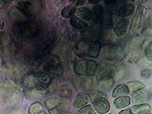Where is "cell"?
<instances>
[{
	"label": "cell",
	"instance_id": "6da1fadb",
	"mask_svg": "<svg viewBox=\"0 0 152 114\" xmlns=\"http://www.w3.org/2000/svg\"><path fill=\"white\" fill-rule=\"evenodd\" d=\"M12 31L17 37L31 39L37 34L39 27L35 21H18L14 24Z\"/></svg>",
	"mask_w": 152,
	"mask_h": 114
},
{
	"label": "cell",
	"instance_id": "7a4b0ae2",
	"mask_svg": "<svg viewBox=\"0 0 152 114\" xmlns=\"http://www.w3.org/2000/svg\"><path fill=\"white\" fill-rule=\"evenodd\" d=\"M35 86L36 90L41 91L45 90L46 88L50 85L52 79L50 76L44 72H37L35 73Z\"/></svg>",
	"mask_w": 152,
	"mask_h": 114
},
{
	"label": "cell",
	"instance_id": "3957f363",
	"mask_svg": "<svg viewBox=\"0 0 152 114\" xmlns=\"http://www.w3.org/2000/svg\"><path fill=\"white\" fill-rule=\"evenodd\" d=\"M91 102L94 109L99 114H106L110 110V104L106 97H98L92 100Z\"/></svg>",
	"mask_w": 152,
	"mask_h": 114
},
{
	"label": "cell",
	"instance_id": "277c9868",
	"mask_svg": "<svg viewBox=\"0 0 152 114\" xmlns=\"http://www.w3.org/2000/svg\"><path fill=\"white\" fill-rule=\"evenodd\" d=\"M44 69L56 75H61L62 72V65L56 56H52L50 58V60L44 66Z\"/></svg>",
	"mask_w": 152,
	"mask_h": 114
},
{
	"label": "cell",
	"instance_id": "5b68a950",
	"mask_svg": "<svg viewBox=\"0 0 152 114\" xmlns=\"http://www.w3.org/2000/svg\"><path fill=\"white\" fill-rule=\"evenodd\" d=\"M16 7L24 17L31 18L34 16V7L29 1H19Z\"/></svg>",
	"mask_w": 152,
	"mask_h": 114
},
{
	"label": "cell",
	"instance_id": "8992f818",
	"mask_svg": "<svg viewBox=\"0 0 152 114\" xmlns=\"http://www.w3.org/2000/svg\"><path fill=\"white\" fill-rule=\"evenodd\" d=\"M129 20L128 18H122L114 26V34L117 37L124 36L128 31Z\"/></svg>",
	"mask_w": 152,
	"mask_h": 114
},
{
	"label": "cell",
	"instance_id": "52a82bcc",
	"mask_svg": "<svg viewBox=\"0 0 152 114\" xmlns=\"http://www.w3.org/2000/svg\"><path fill=\"white\" fill-rule=\"evenodd\" d=\"M149 91L146 88H142L137 91L132 93V102L135 104H142V102H145L149 98Z\"/></svg>",
	"mask_w": 152,
	"mask_h": 114
},
{
	"label": "cell",
	"instance_id": "ba28073f",
	"mask_svg": "<svg viewBox=\"0 0 152 114\" xmlns=\"http://www.w3.org/2000/svg\"><path fill=\"white\" fill-rule=\"evenodd\" d=\"M92 11V20L94 23L97 24H101L103 18L105 15L106 10L104 6L101 5H95L91 9Z\"/></svg>",
	"mask_w": 152,
	"mask_h": 114
},
{
	"label": "cell",
	"instance_id": "9c48e42d",
	"mask_svg": "<svg viewBox=\"0 0 152 114\" xmlns=\"http://www.w3.org/2000/svg\"><path fill=\"white\" fill-rule=\"evenodd\" d=\"M101 50V43L97 40L90 41L88 43V49L87 56L91 58H97Z\"/></svg>",
	"mask_w": 152,
	"mask_h": 114
},
{
	"label": "cell",
	"instance_id": "30bf717a",
	"mask_svg": "<svg viewBox=\"0 0 152 114\" xmlns=\"http://www.w3.org/2000/svg\"><path fill=\"white\" fill-rule=\"evenodd\" d=\"M113 70L111 68L107 67H103L97 72V79L98 81H107V80H110L113 78Z\"/></svg>",
	"mask_w": 152,
	"mask_h": 114
},
{
	"label": "cell",
	"instance_id": "8fae6325",
	"mask_svg": "<svg viewBox=\"0 0 152 114\" xmlns=\"http://www.w3.org/2000/svg\"><path fill=\"white\" fill-rule=\"evenodd\" d=\"M88 59H79L75 62L73 66L74 72L78 75H86Z\"/></svg>",
	"mask_w": 152,
	"mask_h": 114
},
{
	"label": "cell",
	"instance_id": "7c38bea8",
	"mask_svg": "<svg viewBox=\"0 0 152 114\" xmlns=\"http://www.w3.org/2000/svg\"><path fill=\"white\" fill-rule=\"evenodd\" d=\"M135 5L132 3H127L118 8L116 15L119 17H128L135 12Z\"/></svg>",
	"mask_w": 152,
	"mask_h": 114
},
{
	"label": "cell",
	"instance_id": "4fadbf2b",
	"mask_svg": "<svg viewBox=\"0 0 152 114\" xmlns=\"http://www.w3.org/2000/svg\"><path fill=\"white\" fill-rule=\"evenodd\" d=\"M35 73L31 72L24 75L21 80V83L24 88H28L29 90H36L35 86Z\"/></svg>",
	"mask_w": 152,
	"mask_h": 114
},
{
	"label": "cell",
	"instance_id": "5bb4252c",
	"mask_svg": "<svg viewBox=\"0 0 152 114\" xmlns=\"http://www.w3.org/2000/svg\"><path fill=\"white\" fill-rule=\"evenodd\" d=\"M129 93V89L126 84H119L113 91L112 97L113 98H117L123 96H128Z\"/></svg>",
	"mask_w": 152,
	"mask_h": 114
},
{
	"label": "cell",
	"instance_id": "9a60e30c",
	"mask_svg": "<svg viewBox=\"0 0 152 114\" xmlns=\"http://www.w3.org/2000/svg\"><path fill=\"white\" fill-rule=\"evenodd\" d=\"M142 5H139L137 9V11L135 12V15L133 17L132 21V24H131V30L132 32H135L138 30V26H139V24H140L141 22V19H142Z\"/></svg>",
	"mask_w": 152,
	"mask_h": 114
},
{
	"label": "cell",
	"instance_id": "2e32d148",
	"mask_svg": "<svg viewBox=\"0 0 152 114\" xmlns=\"http://www.w3.org/2000/svg\"><path fill=\"white\" fill-rule=\"evenodd\" d=\"M131 104V97L129 96H123L117 98H115L113 100V105L116 109H123L127 107Z\"/></svg>",
	"mask_w": 152,
	"mask_h": 114
},
{
	"label": "cell",
	"instance_id": "e0dca14e",
	"mask_svg": "<svg viewBox=\"0 0 152 114\" xmlns=\"http://www.w3.org/2000/svg\"><path fill=\"white\" fill-rule=\"evenodd\" d=\"M76 14L82 21H90L92 19V11L89 8L80 7L77 9Z\"/></svg>",
	"mask_w": 152,
	"mask_h": 114
},
{
	"label": "cell",
	"instance_id": "ac0fdd59",
	"mask_svg": "<svg viewBox=\"0 0 152 114\" xmlns=\"http://www.w3.org/2000/svg\"><path fill=\"white\" fill-rule=\"evenodd\" d=\"M119 53L118 47L115 44H108L104 47V53L107 59H115Z\"/></svg>",
	"mask_w": 152,
	"mask_h": 114
},
{
	"label": "cell",
	"instance_id": "d6986e66",
	"mask_svg": "<svg viewBox=\"0 0 152 114\" xmlns=\"http://www.w3.org/2000/svg\"><path fill=\"white\" fill-rule=\"evenodd\" d=\"M88 103V97L86 94L80 93L77 94L74 102H73V107L75 108H81L85 107Z\"/></svg>",
	"mask_w": 152,
	"mask_h": 114
},
{
	"label": "cell",
	"instance_id": "ffe728a7",
	"mask_svg": "<svg viewBox=\"0 0 152 114\" xmlns=\"http://www.w3.org/2000/svg\"><path fill=\"white\" fill-rule=\"evenodd\" d=\"M70 24L73 28L78 30L86 29L88 27V24L85 23V21H82L80 18L77 15H74L70 18Z\"/></svg>",
	"mask_w": 152,
	"mask_h": 114
},
{
	"label": "cell",
	"instance_id": "44dd1931",
	"mask_svg": "<svg viewBox=\"0 0 152 114\" xmlns=\"http://www.w3.org/2000/svg\"><path fill=\"white\" fill-rule=\"evenodd\" d=\"M77 9H78L75 6H73V5L66 6L61 12V15H62V17L64 18H71L72 16L75 15V14H76Z\"/></svg>",
	"mask_w": 152,
	"mask_h": 114
},
{
	"label": "cell",
	"instance_id": "7402d4cb",
	"mask_svg": "<svg viewBox=\"0 0 152 114\" xmlns=\"http://www.w3.org/2000/svg\"><path fill=\"white\" fill-rule=\"evenodd\" d=\"M97 71V63L92 59L88 60V66H87V77L94 76Z\"/></svg>",
	"mask_w": 152,
	"mask_h": 114
},
{
	"label": "cell",
	"instance_id": "603a6c76",
	"mask_svg": "<svg viewBox=\"0 0 152 114\" xmlns=\"http://www.w3.org/2000/svg\"><path fill=\"white\" fill-rule=\"evenodd\" d=\"M126 85H127V87H128L129 89V91L132 92V93L137 91L145 88V84L142 83V82H140V81H129V82H127Z\"/></svg>",
	"mask_w": 152,
	"mask_h": 114
},
{
	"label": "cell",
	"instance_id": "cb8c5ba5",
	"mask_svg": "<svg viewBox=\"0 0 152 114\" xmlns=\"http://www.w3.org/2000/svg\"><path fill=\"white\" fill-rule=\"evenodd\" d=\"M85 94H87V96H88V97H90L91 101L100 97H104L107 98V94H106L105 93H104L103 91H97V90L87 91Z\"/></svg>",
	"mask_w": 152,
	"mask_h": 114
},
{
	"label": "cell",
	"instance_id": "d4e9b609",
	"mask_svg": "<svg viewBox=\"0 0 152 114\" xmlns=\"http://www.w3.org/2000/svg\"><path fill=\"white\" fill-rule=\"evenodd\" d=\"M56 86H57L56 80L52 79V81H51L50 85L46 88L45 90L41 91H40V94H41V95H43V96L51 94H53V92H55L56 89Z\"/></svg>",
	"mask_w": 152,
	"mask_h": 114
},
{
	"label": "cell",
	"instance_id": "484cf974",
	"mask_svg": "<svg viewBox=\"0 0 152 114\" xmlns=\"http://www.w3.org/2000/svg\"><path fill=\"white\" fill-rule=\"evenodd\" d=\"M61 104L60 99L59 97H50V98L47 99L44 102V104H45V107H47V109L50 110L51 108H53L55 106L58 105V104Z\"/></svg>",
	"mask_w": 152,
	"mask_h": 114
},
{
	"label": "cell",
	"instance_id": "4316f807",
	"mask_svg": "<svg viewBox=\"0 0 152 114\" xmlns=\"http://www.w3.org/2000/svg\"><path fill=\"white\" fill-rule=\"evenodd\" d=\"M43 105L40 102H34L30 105L29 108H28V113L36 114L43 110Z\"/></svg>",
	"mask_w": 152,
	"mask_h": 114
},
{
	"label": "cell",
	"instance_id": "83f0119b",
	"mask_svg": "<svg viewBox=\"0 0 152 114\" xmlns=\"http://www.w3.org/2000/svg\"><path fill=\"white\" fill-rule=\"evenodd\" d=\"M59 94L62 97H70L72 94V90L68 85H63L59 89Z\"/></svg>",
	"mask_w": 152,
	"mask_h": 114
},
{
	"label": "cell",
	"instance_id": "f1b7e54d",
	"mask_svg": "<svg viewBox=\"0 0 152 114\" xmlns=\"http://www.w3.org/2000/svg\"><path fill=\"white\" fill-rule=\"evenodd\" d=\"M76 114H97L95 112L94 107L90 104L85 106V107H81L77 111Z\"/></svg>",
	"mask_w": 152,
	"mask_h": 114
},
{
	"label": "cell",
	"instance_id": "f546056e",
	"mask_svg": "<svg viewBox=\"0 0 152 114\" xmlns=\"http://www.w3.org/2000/svg\"><path fill=\"white\" fill-rule=\"evenodd\" d=\"M80 85H81V87L83 88L84 90H89L91 88L92 85H93V79L91 78H89V77H86V78L81 80Z\"/></svg>",
	"mask_w": 152,
	"mask_h": 114
},
{
	"label": "cell",
	"instance_id": "4dcf8cb0",
	"mask_svg": "<svg viewBox=\"0 0 152 114\" xmlns=\"http://www.w3.org/2000/svg\"><path fill=\"white\" fill-rule=\"evenodd\" d=\"M151 107L148 104H135L133 105L131 107V110L134 114L137 113L138 111L142 110L143 109H149L150 110Z\"/></svg>",
	"mask_w": 152,
	"mask_h": 114
},
{
	"label": "cell",
	"instance_id": "1f68e13d",
	"mask_svg": "<svg viewBox=\"0 0 152 114\" xmlns=\"http://www.w3.org/2000/svg\"><path fill=\"white\" fill-rule=\"evenodd\" d=\"M114 82H115V81H114L113 78L110 80H107V81H100V84L99 85V86H100V88H101V89L108 91L113 86Z\"/></svg>",
	"mask_w": 152,
	"mask_h": 114
},
{
	"label": "cell",
	"instance_id": "d6a6232c",
	"mask_svg": "<svg viewBox=\"0 0 152 114\" xmlns=\"http://www.w3.org/2000/svg\"><path fill=\"white\" fill-rule=\"evenodd\" d=\"M145 56L148 60L152 62V41H151L145 47Z\"/></svg>",
	"mask_w": 152,
	"mask_h": 114
},
{
	"label": "cell",
	"instance_id": "836d02e7",
	"mask_svg": "<svg viewBox=\"0 0 152 114\" xmlns=\"http://www.w3.org/2000/svg\"><path fill=\"white\" fill-rule=\"evenodd\" d=\"M62 108H63L62 104H59L51 108V109L48 110L50 114H60L62 111Z\"/></svg>",
	"mask_w": 152,
	"mask_h": 114
},
{
	"label": "cell",
	"instance_id": "e575fe53",
	"mask_svg": "<svg viewBox=\"0 0 152 114\" xmlns=\"http://www.w3.org/2000/svg\"><path fill=\"white\" fill-rule=\"evenodd\" d=\"M152 75V71L149 69H145L141 72V76L145 78H151V76Z\"/></svg>",
	"mask_w": 152,
	"mask_h": 114
},
{
	"label": "cell",
	"instance_id": "d590c367",
	"mask_svg": "<svg viewBox=\"0 0 152 114\" xmlns=\"http://www.w3.org/2000/svg\"><path fill=\"white\" fill-rule=\"evenodd\" d=\"M72 2L75 3V7H79V6H82V5H85L87 2L85 0H83V1L80 0V1H73Z\"/></svg>",
	"mask_w": 152,
	"mask_h": 114
},
{
	"label": "cell",
	"instance_id": "8d00e7d4",
	"mask_svg": "<svg viewBox=\"0 0 152 114\" xmlns=\"http://www.w3.org/2000/svg\"><path fill=\"white\" fill-rule=\"evenodd\" d=\"M119 114H134L132 111L131 108H128V109H125L123 110L122 111L119 113Z\"/></svg>",
	"mask_w": 152,
	"mask_h": 114
},
{
	"label": "cell",
	"instance_id": "74e56055",
	"mask_svg": "<svg viewBox=\"0 0 152 114\" xmlns=\"http://www.w3.org/2000/svg\"><path fill=\"white\" fill-rule=\"evenodd\" d=\"M136 114H151V112L149 109H143L142 110L138 111Z\"/></svg>",
	"mask_w": 152,
	"mask_h": 114
},
{
	"label": "cell",
	"instance_id": "f35d334b",
	"mask_svg": "<svg viewBox=\"0 0 152 114\" xmlns=\"http://www.w3.org/2000/svg\"><path fill=\"white\" fill-rule=\"evenodd\" d=\"M11 2V1H5V0H1L0 1V9H2L5 7V5H7L8 3Z\"/></svg>",
	"mask_w": 152,
	"mask_h": 114
},
{
	"label": "cell",
	"instance_id": "ab89813d",
	"mask_svg": "<svg viewBox=\"0 0 152 114\" xmlns=\"http://www.w3.org/2000/svg\"><path fill=\"white\" fill-rule=\"evenodd\" d=\"M100 2H101L100 0H99V1H97H97H93V0H90V1H88V2H89L90 4H94V5H98Z\"/></svg>",
	"mask_w": 152,
	"mask_h": 114
},
{
	"label": "cell",
	"instance_id": "60d3db41",
	"mask_svg": "<svg viewBox=\"0 0 152 114\" xmlns=\"http://www.w3.org/2000/svg\"><path fill=\"white\" fill-rule=\"evenodd\" d=\"M36 114H47V113L46 112V111H44V110H42V111H40V112L37 113H36Z\"/></svg>",
	"mask_w": 152,
	"mask_h": 114
},
{
	"label": "cell",
	"instance_id": "b9f144b4",
	"mask_svg": "<svg viewBox=\"0 0 152 114\" xmlns=\"http://www.w3.org/2000/svg\"><path fill=\"white\" fill-rule=\"evenodd\" d=\"M1 25H2V26H1V30H2L3 29V21H2V19H1Z\"/></svg>",
	"mask_w": 152,
	"mask_h": 114
},
{
	"label": "cell",
	"instance_id": "7bdbcfd3",
	"mask_svg": "<svg viewBox=\"0 0 152 114\" xmlns=\"http://www.w3.org/2000/svg\"><path fill=\"white\" fill-rule=\"evenodd\" d=\"M110 114H112V113H110Z\"/></svg>",
	"mask_w": 152,
	"mask_h": 114
}]
</instances>
